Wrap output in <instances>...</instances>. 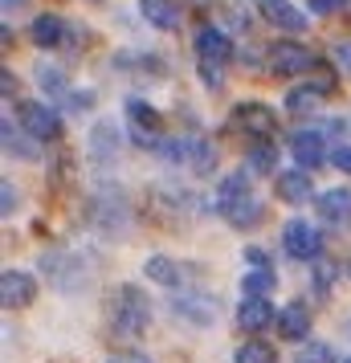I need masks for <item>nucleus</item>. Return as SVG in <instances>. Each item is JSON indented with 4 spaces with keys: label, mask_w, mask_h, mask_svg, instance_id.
Here are the masks:
<instances>
[{
    "label": "nucleus",
    "mask_w": 351,
    "mask_h": 363,
    "mask_svg": "<svg viewBox=\"0 0 351 363\" xmlns=\"http://www.w3.org/2000/svg\"><path fill=\"white\" fill-rule=\"evenodd\" d=\"M172 314L184 318V323H196V327H208L217 318V302L204 294H180V298H172Z\"/></svg>",
    "instance_id": "f8f14e48"
},
{
    "label": "nucleus",
    "mask_w": 351,
    "mask_h": 363,
    "mask_svg": "<svg viewBox=\"0 0 351 363\" xmlns=\"http://www.w3.org/2000/svg\"><path fill=\"white\" fill-rule=\"evenodd\" d=\"M90 155L99 160V164H106V160H115L118 155V131L102 118V123H94V131H90Z\"/></svg>",
    "instance_id": "4be33fe9"
},
{
    "label": "nucleus",
    "mask_w": 351,
    "mask_h": 363,
    "mask_svg": "<svg viewBox=\"0 0 351 363\" xmlns=\"http://www.w3.org/2000/svg\"><path fill=\"white\" fill-rule=\"evenodd\" d=\"M17 208V192H13V184H4V213H13Z\"/></svg>",
    "instance_id": "e433bc0d"
},
{
    "label": "nucleus",
    "mask_w": 351,
    "mask_h": 363,
    "mask_svg": "<svg viewBox=\"0 0 351 363\" xmlns=\"http://www.w3.org/2000/svg\"><path fill=\"white\" fill-rule=\"evenodd\" d=\"M331 57H335V66L343 69V74H351V41H339Z\"/></svg>",
    "instance_id": "473e14b6"
},
{
    "label": "nucleus",
    "mask_w": 351,
    "mask_h": 363,
    "mask_svg": "<svg viewBox=\"0 0 351 363\" xmlns=\"http://www.w3.org/2000/svg\"><path fill=\"white\" fill-rule=\"evenodd\" d=\"M229 37L213 29V25H204L201 33H196V57H208V62H229Z\"/></svg>",
    "instance_id": "412c9836"
},
{
    "label": "nucleus",
    "mask_w": 351,
    "mask_h": 363,
    "mask_svg": "<svg viewBox=\"0 0 351 363\" xmlns=\"http://www.w3.org/2000/svg\"><path fill=\"white\" fill-rule=\"evenodd\" d=\"M188 167H192L196 176H208V172L217 167V151H213V143H204V139H188Z\"/></svg>",
    "instance_id": "393cba45"
},
{
    "label": "nucleus",
    "mask_w": 351,
    "mask_h": 363,
    "mask_svg": "<svg viewBox=\"0 0 351 363\" xmlns=\"http://www.w3.org/2000/svg\"><path fill=\"white\" fill-rule=\"evenodd\" d=\"M331 278H335V265L318 257V262H315V286H318V294H327V290H331Z\"/></svg>",
    "instance_id": "2f4dec72"
},
{
    "label": "nucleus",
    "mask_w": 351,
    "mask_h": 363,
    "mask_svg": "<svg viewBox=\"0 0 351 363\" xmlns=\"http://www.w3.org/2000/svg\"><path fill=\"white\" fill-rule=\"evenodd\" d=\"M237 363H278V351H274V343L253 339V343L237 347Z\"/></svg>",
    "instance_id": "bb28decb"
},
{
    "label": "nucleus",
    "mask_w": 351,
    "mask_h": 363,
    "mask_svg": "<svg viewBox=\"0 0 351 363\" xmlns=\"http://www.w3.org/2000/svg\"><path fill=\"white\" fill-rule=\"evenodd\" d=\"M278 335H282L286 343H302L306 335H311V311L302 306V302H290L278 311Z\"/></svg>",
    "instance_id": "4468645a"
},
{
    "label": "nucleus",
    "mask_w": 351,
    "mask_h": 363,
    "mask_svg": "<svg viewBox=\"0 0 351 363\" xmlns=\"http://www.w3.org/2000/svg\"><path fill=\"white\" fill-rule=\"evenodd\" d=\"M257 9H262V17H266L274 29H282V33H306V25H311V17L302 13L299 4H290V0H257Z\"/></svg>",
    "instance_id": "6e6552de"
},
{
    "label": "nucleus",
    "mask_w": 351,
    "mask_h": 363,
    "mask_svg": "<svg viewBox=\"0 0 351 363\" xmlns=\"http://www.w3.org/2000/svg\"><path fill=\"white\" fill-rule=\"evenodd\" d=\"M318 102H323V90L318 86H299V90L286 94V111L290 115H315Z\"/></svg>",
    "instance_id": "5701e85b"
},
{
    "label": "nucleus",
    "mask_w": 351,
    "mask_h": 363,
    "mask_svg": "<svg viewBox=\"0 0 351 363\" xmlns=\"http://www.w3.org/2000/svg\"><path fill=\"white\" fill-rule=\"evenodd\" d=\"M4 151L9 155H21V160H37V147H29L21 135H13V123L4 118Z\"/></svg>",
    "instance_id": "c85d7f7f"
},
{
    "label": "nucleus",
    "mask_w": 351,
    "mask_h": 363,
    "mask_svg": "<svg viewBox=\"0 0 351 363\" xmlns=\"http://www.w3.org/2000/svg\"><path fill=\"white\" fill-rule=\"evenodd\" d=\"M347 278H351V265H347Z\"/></svg>",
    "instance_id": "ea45409f"
},
{
    "label": "nucleus",
    "mask_w": 351,
    "mask_h": 363,
    "mask_svg": "<svg viewBox=\"0 0 351 363\" xmlns=\"http://www.w3.org/2000/svg\"><path fill=\"white\" fill-rule=\"evenodd\" d=\"M29 37H33L37 50H57V45L66 41V25H62L57 13H41V17H33V25H29Z\"/></svg>",
    "instance_id": "f3484780"
},
{
    "label": "nucleus",
    "mask_w": 351,
    "mask_h": 363,
    "mask_svg": "<svg viewBox=\"0 0 351 363\" xmlns=\"http://www.w3.org/2000/svg\"><path fill=\"white\" fill-rule=\"evenodd\" d=\"M250 167H253V172L274 176V167H278V147H274L269 139H257V147L250 151Z\"/></svg>",
    "instance_id": "cd10ccee"
},
{
    "label": "nucleus",
    "mask_w": 351,
    "mask_h": 363,
    "mask_svg": "<svg viewBox=\"0 0 351 363\" xmlns=\"http://www.w3.org/2000/svg\"><path fill=\"white\" fill-rule=\"evenodd\" d=\"M225 220H229L233 229H257V225L266 220V204H262V200L250 192V196L241 200V204H233V208L225 213Z\"/></svg>",
    "instance_id": "6ab92c4d"
},
{
    "label": "nucleus",
    "mask_w": 351,
    "mask_h": 363,
    "mask_svg": "<svg viewBox=\"0 0 351 363\" xmlns=\"http://www.w3.org/2000/svg\"><path fill=\"white\" fill-rule=\"evenodd\" d=\"M331 164L339 167V172H347V176H351V147H335Z\"/></svg>",
    "instance_id": "72a5a7b5"
},
{
    "label": "nucleus",
    "mask_w": 351,
    "mask_h": 363,
    "mask_svg": "<svg viewBox=\"0 0 351 363\" xmlns=\"http://www.w3.org/2000/svg\"><path fill=\"white\" fill-rule=\"evenodd\" d=\"M274 323V302L266 294H245L241 298V306H237V327L257 335V330H266Z\"/></svg>",
    "instance_id": "9d476101"
},
{
    "label": "nucleus",
    "mask_w": 351,
    "mask_h": 363,
    "mask_svg": "<svg viewBox=\"0 0 351 363\" xmlns=\"http://www.w3.org/2000/svg\"><path fill=\"white\" fill-rule=\"evenodd\" d=\"M233 123L245 135H253V139H269L274 135V111H269L266 102H237Z\"/></svg>",
    "instance_id": "1a4fd4ad"
},
{
    "label": "nucleus",
    "mask_w": 351,
    "mask_h": 363,
    "mask_svg": "<svg viewBox=\"0 0 351 363\" xmlns=\"http://www.w3.org/2000/svg\"><path fill=\"white\" fill-rule=\"evenodd\" d=\"M0 82H4V99L17 90V78H13V69H0Z\"/></svg>",
    "instance_id": "c9c22d12"
},
{
    "label": "nucleus",
    "mask_w": 351,
    "mask_h": 363,
    "mask_svg": "<svg viewBox=\"0 0 351 363\" xmlns=\"http://www.w3.org/2000/svg\"><path fill=\"white\" fill-rule=\"evenodd\" d=\"M339 363H351V355H347V359H339Z\"/></svg>",
    "instance_id": "58836bf2"
},
{
    "label": "nucleus",
    "mask_w": 351,
    "mask_h": 363,
    "mask_svg": "<svg viewBox=\"0 0 351 363\" xmlns=\"http://www.w3.org/2000/svg\"><path fill=\"white\" fill-rule=\"evenodd\" d=\"M151 323V302L147 294L139 290V286H118L115 290V302H111V327H115V335H123V339H139L143 330H147Z\"/></svg>",
    "instance_id": "f257e3e1"
},
{
    "label": "nucleus",
    "mask_w": 351,
    "mask_h": 363,
    "mask_svg": "<svg viewBox=\"0 0 351 363\" xmlns=\"http://www.w3.org/2000/svg\"><path fill=\"white\" fill-rule=\"evenodd\" d=\"M139 13L147 21L151 29H160V33H176L180 29V9L172 4V0H139Z\"/></svg>",
    "instance_id": "dca6fc26"
},
{
    "label": "nucleus",
    "mask_w": 351,
    "mask_h": 363,
    "mask_svg": "<svg viewBox=\"0 0 351 363\" xmlns=\"http://www.w3.org/2000/svg\"><path fill=\"white\" fill-rule=\"evenodd\" d=\"M21 127L29 131V139L37 143H53L62 139V115L50 102H21Z\"/></svg>",
    "instance_id": "7ed1b4c3"
},
{
    "label": "nucleus",
    "mask_w": 351,
    "mask_h": 363,
    "mask_svg": "<svg viewBox=\"0 0 351 363\" xmlns=\"http://www.w3.org/2000/svg\"><path fill=\"white\" fill-rule=\"evenodd\" d=\"M33 298H37L33 274H25V269H4V278H0V302H4V311H25V306H33Z\"/></svg>",
    "instance_id": "0eeeda50"
},
{
    "label": "nucleus",
    "mask_w": 351,
    "mask_h": 363,
    "mask_svg": "<svg viewBox=\"0 0 351 363\" xmlns=\"http://www.w3.org/2000/svg\"><path fill=\"white\" fill-rule=\"evenodd\" d=\"M37 82H41V90H45L50 99H62V102L74 99L69 86H66V74H62L57 66H45V62H41V66H37Z\"/></svg>",
    "instance_id": "b1692460"
},
{
    "label": "nucleus",
    "mask_w": 351,
    "mask_h": 363,
    "mask_svg": "<svg viewBox=\"0 0 351 363\" xmlns=\"http://www.w3.org/2000/svg\"><path fill=\"white\" fill-rule=\"evenodd\" d=\"M127 118H131V139L143 143V147H160L164 143V127H160V115L155 106L143 99H127Z\"/></svg>",
    "instance_id": "423d86ee"
},
{
    "label": "nucleus",
    "mask_w": 351,
    "mask_h": 363,
    "mask_svg": "<svg viewBox=\"0 0 351 363\" xmlns=\"http://www.w3.org/2000/svg\"><path fill=\"white\" fill-rule=\"evenodd\" d=\"M282 249L294 262H318L323 257V237H318V229L311 220L294 216V220H286V229H282Z\"/></svg>",
    "instance_id": "f03ea898"
},
{
    "label": "nucleus",
    "mask_w": 351,
    "mask_h": 363,
    "mask_svg": "<svg viewBox=\"0 0 351 363\" xmlns=\"http://www.w3.org/2000/svg\"><path fill=\"white\" fill-rule=\"evenodd\" d=\"M221 66H225V62H208V57H201V62H196L204 90H221V86H225V74H221Z\"/></svg>",
    "instance_id": "7c9ffc66"
},
{
    "label": "nucleus",
    "mask_w": 351,
    "mask_h": 363,
    "mask_svg": "<svg viewBox=\"0 0 351 363\" xmlns=\"http://www.w3.org/2000/svg\"><path fill=\"white\" fill-rule=\"evenodd\" d=\"M294 363H335V351H331V343H306L294 355Z\"/></svg>",
    "instance_id": "c756f323"
},
{
    "label": "nucleus",
    "mask_w": 351,
    "mask_h": 363,
    "mask_svg": "<svg viewBox=\"0 0 351 363\" xmlns=\"http://www.w3.org/2000/svg\"><path fill=\"white\" fill-rule=\"evenodd\" d=\"M41 269H45V278H50L57 290H66V294H74V290L86 286V269H82V262H78V253H41Z\"/></svg>",
    "instance_id": "20e7f679"
},
{
    "label": "nucleus",
    "mask_w": 351,
    "mask_h": 363,
    "mask_svg": "<svg viewBox=\"0 0 351 363\" xmlns=\"http://www.w3.org/2000/svg\"><path fill=\"white\" fill-rule=\"evenodd\" d=\"M25 0H4V13H13V9H21Z\"/></svg>",
    "instance_id": "4c0bfd02"
},
{
    "label": "nucleus",
    "mask_w": 351,
    "mask_h": 363,
    "mask_svg": "<svg viewBox=\"0 0 351 363\" xmlns=\"http://www.w3.org/2000/svg\"><path fill=\"white\" fill-rule=\"evenodd\" d=\"M274 192H278V200H286V204H306V200H311V176H306V167L278 172V176H274Z\"/></svg>",
    "instance_id": "ddd939ff"
},
{
    "label": "nucleus",
    "mask_w": 351,
    "mask_h": 363,
    "mask_svg": "<svg viewBox=\"0 0 351 363\" xmlns=\"http://www.w3.org/2000/svg\"><path fill=\"white\" fill-rule=\"evenodd\" d=\"M253 188H250V176L245 172H233V176H225V180L217 184V196H213V204H217V213L225 216L233 204H241V200L250 196Z\"/></svg>",
    "instance_id": "a211bd4d"
},
{
    "label": "nucleus",
    "mask_w": 351,
    "mask_h": 363,
    "mask_svg": "<svg viewBox=\"0 0 351 363\" xmlns=\"http://www.w3.org/2000/svg\"><path fill=\"white\" fill-rule=\"evenodd\" d=\"M315 66V53L299 45V41H274L269 45V74H278V78H299L306 69Z\"/></svg>",
    "instance_id": "39448f33"
},
{
    "label": "nucleus",
    "mask_w": 351,
    "mask_h": 363,
    "mask_svg": "<svg viewBox=\"0 0 351 363\" xmlns=\"http://www.w3.org/2000/svg\"><path fill=\"white\" fill-rule=\"evenodd\" d=\"M106 363H151L147 355H139V351H118V355H111Z\"/></svg>",
    "instance_id": "f704fd0d"
},
{
    "label": "nucleus",
    "mask_w": 351,
    "mask_h": 363,
    "mask_svg": "<svg viewBox=\"0 0 351 363\" xmlns=\"http://www.w3.org/2000/svg\"><path fill=\"white\" fill-rule=\"evenodd\" d=\"M274 286H278L274 265H257V269H250V274L241 278V294H266V290H274Z\"/></svg>",
    "instance_id": "a878e982"
},
{
    "label": "nucleus",
    "mask_w": 351,
    "mask_h": 363,
    "mask_svg": "<svg viewBox=\"0 0 351 363\" xmlns=\"http://www.w3.org/2000/svg\"><path fill=\"white\" fill-rule=\"evenodd\" d=\"M143 278L160 281V286H180V281H184V265L164 257V253H155V257L143 262Z\"/></svg>",
    "instance_id": "aec40b11"
},
{
    "label": "nucleus",
    "mask_w": 351,
    "mask_h": 363,
    "mask_svg": "<svg viewBox=\"0 0 351 363\" xmlns=\"http://www.w3.org/2000/svg\"><path fill=\"white\" fill-rule=\"evenodd\" d=\"M318 216L331 229H351V188H331L318 196Z\"/></svg>",
    "instance_id": "9b49d317"
},
{
    "label": "nucleus",
    "mask_w": 351,
    "mask_h": 363,
    "mask_svg": "<svg viewBox=\"0 0 351 363\" xmlns=\"http://www.w3.org/2000/svg\"><path fill=\"white\" fill-rule=\"evenodd\" d=\"M290 151H294L299 167H306V172H311V167H318L323 160H327V151H323V135L311 131V127H306V131H294V135H290Z\"/></svg>",
    "instance_id": "2eb2a0df"
}]
</instances>
